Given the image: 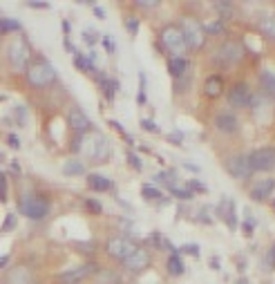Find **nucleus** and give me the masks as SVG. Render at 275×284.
<instances>
[{"instance_id": "nucleus-1", "label": "nucleus", "mask_w": 275, "mask_h": 284, "mask_svg": "<svg viewBox=\"0 0 275 284\" xmlns=\"http://www.w3.org/2000/svg\"><path fill=\"white\" fill-rule=\"evenodd\" d=\"M159 43H161L163 52L168 54V59H183L188 52L186 36H183L179 23H168L159 30Z\"/></svg>"}, {"instance_id": "nucleus-2", "label": "nucleus", "mask_w": 275, "mask_h": 284, "mask_svg": "<svg viewBox=\"0 0 275 284\" xmlns=\"http://www.w3.org/2000/svg\"><path fill=\"white\" fill-rule=\"evenodd\" d=\"M5 61L14 72H27L32 61V47L23 36H16L5 45Z\"/></svg>"}, {"instance_id": "nucleus-3", "label": "nucleus", "mask_w": 275, "mask_h": 284, "mask_svg": "<svg viewBox=\"0 0 275 284\" xmlns=\"http://www.w3.org/2000/svg\"><path fill=\"white\" fill-rule=\"evenodd\" d=\"M18 213L27 219L41 221L50 215V199L43 192H23L18 197Z\"/></svg>"}, {"instance_id": "nucleus-4", "label": "nucleus", "mask_w": 275, "mask_h": 284, "mask_svg": "<svg viewBox=\"0 0 275 284\" xmlns=\"http://www.w3.org/2000/svg\"><path fill=\"white\" fill-rule=\"evenodd\" d=\"M25 79L30 83V88H36V90L50 88L56 81V70L47 59H36L30 65V70L25 72Z\"/></svg>"}, {"instance_id": "nucleus-5", "label": "nucleus", "mask_w": 275, "mask_h": 284, "mask_svg": "<svg viewBox=\"0 0 275 284\" xmlns=\"http://www.w3.org/2000/svg\"><path fill=\"white\" fill-rule=\"evenodd\" d=\"M179 27H181L183 36H186L188 50H190V52L204 50L206 38H208V36H206V30H204V25L199 23V18H197V16H183L179 21Z\"/></svg>"}, {"instance_id": "nucleus-6", "label": "nucleus", "mask_w": 275, "mask_h": 284, "mask_svg": "<svg viewBox=\"0 0 275 284\" xmlns=\"http://www.w3.org/2000/svg\"><path fill=\"white\" fill-rule=\"evenodd\" d=\"M83 155L92 163H105L110 157V139H105L101 132H92L90 137H83Z\"/></svg>"}, {"instance_id": "nucleus-7", "label": "nucleus", "mask_w": 275, "mask_h": 284, "mask_svg": "<svg viewBox=\"0 0 275 284\" xmlns=\"http://www.w3.org/2000/svg\"><path fill=\"white\" fill-rule=\"evenodd\" d=\"M244 52H246L244 45L237 41V38H226V41L215 50L213 61H215V65H219V67H233L244 59Z\"/></svg>"}, {"instance_id": "nucleus-8", "label": "nucleus", "mask_w": 275, "mask_h": 284, "mask_svg": "<svg viewBox=\"0 0 275 284\" xmlns=\"http://www.w3.org/2000/svg\"><path fill=\"white\" fill-rule=\"evenodd\" d=\"M226 101H228V105L235 110H248V108H253L255 96H253V90H250L248 83L237 81V83H233L226 90Z\"/></svg>"}, {"instance_id": "nucleus-9", "label": "nucleus", "mask_w": 275, "mask_h": 284, "mask_svg": "<svg viewBox=\"0 0 275 284\" xmlns=\"http://www.w3.org/2000/svg\"><path fill=\"white\" fill-rule=\"evenodd\" d=\"M248 163L253 172H275V146H262L250 150Z\"/></svg>"}, {"instance_id": "nucleus-10", "label": "nucleus", "mask_w": 275, "mask_h": 284, "mask_svg": "<svg viewBox=\"0 0 275 284\" xmlns=\"http://www.w3.org/2000/svg\"><path fill=\"white\" fill-rule=\"evenodd\" d=\"M137 248H139L137 244L130 237H125V235H114V237H110L108 242H105V253H108L110 257L119 259V262H125Z\"/></svg>"}, {"instance_id": "nucleus-11", "label": "nucleus", "mask_w": 275, "mask_h": 284, "mask_svg": "<svg viewBox=\"0 0 275 284\" xmlns=\"http://www.w3.org/2000/svg\"><path fill=\"white\" fill-rule=\"evenodd\" d=\"M224 168L230 177H235V179H248V177L253 175L250 163H248V155H239V152H235V155H230L226 159Z\"/></svg>"}, {"instance_id": "nucleus-12", "label": "nucleus", "mask_w": 275, "mask_h": 284, "mask_svg": "<svg viewBox=\"0 0 275 284\" xmlns=\"http://www.w3.org/2000/svg\"><path fill=\"white\" fill-rule=\"evenodd\" d=\"M67 126L76 134V137H85L88 132H92V121L90 117L79 108V105H72L70 112H67Z\"/></svg>"}, {"instance_id": "nucleus-13", "label": "nucleus", "mask_w": 275, "mask_h": 284, "mask_svg": "<svg viewBox=\"0 0 275 284\" xmlns=\"http://www.w3.org/2000/svg\"><path fill=\"white\" fill-rule=\"evenodd\" d=\"M99 271H101V266L96 262H85V264H81V266H74V268H70V271L61 273L59 280L63 284H79L81 280H85V277L96 275Z\"/></svg>"}, {"instance_id": "nucleus-14", "label": "nucleus", "mask_w": 275, "mask_h": 284, "mask_svg": "<svg viewBox=\"0 0 275 284\" xmlns=\"http://www.w3.org/2000/svg\"><path fill=\"white\" fill-rule=\"evenodd\" d=\"M121 264H123L125 271H130V273H141V271H146V268L152 264V253L148 251V248H141V246H139L137 251H134V253L130 255L125 262H121Z\"/></svg>"}, {"instance_id": "nucleus-15", "label": "nucleus", "mask_w": 275, "mask_h": 284, "mask_svg": "<svg viewBox=\"0 0 275 284\" xmlns=\"http://www.w3.org/2000/svg\"><path fill=\"white\" fill-rule=\"evenodd\" d=\"M248 195H250V199L257 201V204L271 201L273 195H275V179H262V181H257V184H253L248 190Z\"/></svg>"}, {"instance_id": "nucleus-16", "label": "nucleus", "mask_w": 275, "mask_h": 284, "mask_svg": "<svg viewBox=\"0 0 275 284\" xmlns=\"http://www.w3.org/2000/svg\"><path fill=\"white\" fill-rule=\"evenodd\" d=\"M215 215L228 226L230 230L237 228V217H235V201L228 199V197H221V201L217 204L215 208Z\"/></svg>"}, {"instance_id": "nucleus-17", "label": "nucleus", "mask_w": 275, "mask_h": 284, "mask_svg": "<svg viewBox=\"0 0 275 284\" xmlns=\"http://www.w3.org/2000/svg\"><path fill=\"white\" fill-rule=\"evenodd\" d=\"M201 92H204V96H206V99H210V101L219 99V96L226 92L224 76H221V74H210V76H206L204 85H201Z\"/></svg>"}, {"instance_id": "nucleus-18", "label": "nucleus", "mask_w": 275, "mask_h": 284, "mask_svg": "<svg viewBox=\"0 0 275 284\" xmlns=\"http://www.w3.org/2000/svg\"><path fill=\"white\" fill-rule=\"evenodd\" d=\"M215 128L219 130V132L224 134H235L239 130V119L235 112H230V110H226V112H219L215 114Z\"/></svg>"}, {"instance_id": "nucleus-19", "label": "nucleus", "mask_w": 275, "mask_h": 284, "mask_svg": "<svg viewBox=\"0 0 275 284\" xmlns=\"http://www.w3.org/2000/svg\"><path fill=\"white\" fill-rule=\"evenodd\" d=\"M5 284H34V275L27 266H16L12 271H7Z\"/></svg>"}, {"instance_id": "nucleus-20", "label": "nucleus", "mask_w": 275, "mask_h": 284, "mask_svg": "<svg viewBox=\"0 0 275 284\" xmlns=\"http://www.w3.org/2000/svg\"><path fill=\"white\" fill-rule=\"evenodd\" d=\"M85 184H88V188L94 190V192H108V190H112V181H110L105 175H101V172H90V175L85 177Z\"/></svg>"}, {"instance_id": "nucleus-21", "label": "nucleus", "mask_w": 275, "mask_h": 284, "mask_svg": "<svg viewBox=\"0 0 275 284\" xmlns=\"http://www.w3.org/2000/svg\"><path fill=\"white\" fill-rule=\"evenodd\" d=\"M188 67H190V63H188L186 56H183V59H168V72H170V76L177 81L188 74Z\"/></svg>"}, {"instance_id": "nucleus-22", "label": "nucleus", "mask_w": 275, "mask_h": 284, "mask_svg": "<svg viewBox=\"0 0 275 284\" xmlns=\"http://www.w3.org/2000/svg\"><path fill=\"white\" fill-rule=\"evenodd\" d=\"M257 30L262 36H266L268 41H275V14H264V16H259Z\"/></svg>"}, {"instance_id": "nucleus-23", "label": "nucleus", "mask_w": 275, "mask_h": 284, "mask_svg": "<svg viewBox=\"0 0 275 284\" xmlns=\"http://www.w3.org/2000/svg\"><path fill=\"white\" fill-rule=\"evenodd\" d=\"M259 88H262V92L266 96L275 99V74L273 72H268V70L259 72Z\"/></svg>"}, {"instance_id": "nucleus-24", "label": "nucleus", "mask_w": 275, "mask_h": 284, "mask_svg": "<svg viewBox=\"0 0 275 284\" xmlns=\"http://www.w3.org/2000/svg\"><path fill=\"white\" fill-rule=\"evenodd\" d=\"M166 266H168V273H170V275H175V277H179V275L186 273V264H183V259H181L179 253H170Z\"/></svg>"}, {"instance_id": "nucleus-25", "label": "nucleus", "mask_w": 275, "mask_h": 284, "mask_svg": "<svg viewBox=\"0 0 275 284\" xmlns=\"http://www.w3.org/2000/svg\"><path fill=\"white\" fill-rule=\"evenodd\" d=\"M85 172V163L79 161V159H67L63 163V175L65 177H76V175H83Z\"/></svg>"}, {"instance_id": "nucleus-26", "label": "nucleus", "mask_w": 275, "mask_h": 284, "mask_svg": "<svg viewBox=\"0 0 275 284\" xmlns=\"http://www.w3.org/2000/svg\"><path fill=\"white\" fill-rule=\"evenodd\" d=\"M154 181H157V184H161V186H166L168 190L177 188V177H175V172H172V170L157 172V175H154Z\"/></svg>"}, {"instance_id": "nucleus-27", "label": "nucleus", "mask_w": 275, "mask_h": 284, "mask_svg": "<svg viewBox=\"0 0 275 284\" xmlns=\"http://www.w3.org/2000/svg\"><path fill=\"white\" fill-rule=\"evenodd\" d=\"M141 195H143V199H148V201H159V204H168V199H163L161 190L154 188V186H150V184H143V186H141Z\"/></svg>"}, {"instance_id": "nucleus-28", "label": "nucleus", "mask_w": 275, "mask_h": 284, "mask_svg": "<svg viewBox=\"0 0 275 284\" xmlns=\"http://www.w3.org/2000/svg\"><path fill=\"white\" fill-rule=\"evenodd\" d=\"M21 30H23V25L18 21H12L9 16L0 18V34H3V36H9L12 32H21Z\"/></svg>"}, {"instance_id": "nucleus-29", "label": "nucleus", "mask_w": 275, "mask_h": 284, "mask_svg": "<svg viewBox=\"0 0 275 284\" xmlns=\"http://www.w3.org/2000/svg\"><path fill=\"white\" fill-rule=\"evenodd\" d=\"M204 30H206V36H224L226 34V25H224V21H210V23H206L204 25Z\"/></svg>"}, {"instance_id": "nucleus-30", "label": "nucleus", "mask_w": 275, "mask_h": 284, "mask_svg": "<svg viewBox=\"0 0 275 284\" xmlns=\"http://www.w3.org/2000/svg\"><path fill=\"white\" fill-rule=\"evenodd\" d=\"M213 7H215V12H219V21H226V18H230L235 14L233 3H215Z\"/></svg>"}, {"instance_id": "nucleus-31", "label": "nucleus", "mask_w": 275, "mask_h": 284, "mask_svg": "<svg viewBox=\"0 0 275 284\" xmlns=\"http://www.w3.org/2000/svg\"><path fill=\"white\" fill-rule=\"evenodd\" d=\"M96 284H117V273L101 268V271L96 273Z\"/></svg>"}, {"instance_id": "nucleus-32", "label": "nucleus", "mask_w": 275, "mask_h": 284, "mask_svg": "<svg viewBox=\"0 0 275 284\" xmlns=\"http://www.w3.org/2000/svg\"><path fill=\"white\" fill-rule=\"evenodd\" d=\"M74 65H76V70H79V72H85V74H88L92 61L88 59V56L81 54V52H76V54H74Z\"/></svg>"}, {"instance_id": "nucleus-33", "label": "nucleus", "mask_w": 275, "mask_h": 284, "mask_svg": "<svg viewBox=\"0 0 275 284\" xmlns=\"http://www.w3.org/2000/svg\"><path fill=\"white\" fill-rule=\"evenodd\" d=\"M81 38H83V43L85 45H96V43L101 41V36H99V32H94V30H85L83 34H81Z\"/></svg>"}, {"instance_id": "nucleus-34", "label": "nucleus", "mask_w": 275, "mask_h": 284, "mask_svg": "<svg viewBox=\"0 0 275 284\" xmlns=\"http://www.w3.org/2000/svg\"><path fill=\"white\" fill-rule=\"evenodd\" d=\"M125 159H128V163H130V168H132V170H137V172H141V170H143V161H141V159H139L137 155H134L132 150H130L128 155H125Z\"/></svg>"}, {"instance_id": "nucleus-35", "label": "nucleus", "mask_w": 275, "mask_h": 284, "mask_svg": "<svg viewBox=\"0 0 275 284\" xmlns=\"http://www.w3.org/2000/svg\"><path fill=\"white\" fill-rule=\"evenodd\" d=\"M199 244H183L179 246V255H192V257H199Z\"/></svg>"}, {"instance_id": "nucleus-36", "label": "nucleus", "mask_w": 275, "mask_h": 284, "mask_svg": "<svg viewBox=\"0 0 275 284\" xmlns=\"http://www.w3.org/2000/svg\"><path fill=\"white\" fill-rule=\"evenodd\" d=\"M170 192L177 197V199H181V201H188L192 195H195V192H192L190 188H179V186H177V188H172Z\"/></svg>"}, {"instance_id": "nucleus-37", "label": "nucleus", "mask_w": 275, "mask_h": 284, "mask_svg": "<svg viewBox=\"0 0 275 284\" xmlns=\"http://www.w3.org/2000/svg\"><path fill=\"white\" fill-rule=\"evenodd\" d=\"M85 208H88L92 215L103 213V206H101V201H96V199H85Z\"/></svg>"}, {"instance_id": "nucleus-38", "label": "nucleus", "mask_w": 275, "mask_h": 284, "mask_svg": "<svg viewBox=\"0 0 275 284\" xmlns=\"http://www.w3.org/2000/svg\"><path fill=\"white\" fill-rule=\"evenodd\" d=\"M123 27L134 36V34L139 32V21L137 18H123Z\"/></svg>"}, {"instance_id": "nucleus-39", "label": "nucleus", "mask_w": 275, "mask_h": 284, "mask_svg": "<svg viewBox=\"0 0 275 284\" xmlns=\"http://www.w3.org/2000/svg\"><path fill=\"white\" fill-rule=\"evenodd\" d=\"M139 126H141V130H146V132H152V134L159 132V128L154 126L152 119H141V121H139Z\"/></svg>"}, {"instance_id": "nucleus-40", "label": "nucleus", "mask_w": 275, "mask_h": 284, "mask_svg": "<svg viewBox=\"0 0 275 284\" xmlns=\"http://www.w3.org/2000/svg\"><path fill=\"white\" fill-rule=\"evenodd\" d=\"M72 246H76L79 251H83V253H94L96 244L94 242H72Z\"/></svg>"}, {"instance_id": "nucleus-41", "label": "nucleus", "mask_w": 275, "mask_h": 284, "mask_svg": "<svg viewBox=\"0 0 275 284\" xmlns=\"http://www.w3.org/2000/svg\"><path fill=\"white\" fill-rule=\"evenodd\" d=\"M14 117H16V123H18V126H25V121H27V110L21 105V108L14 110Z\"/></svg>"}, {"instance_id": "nucleus-42", "label": "nucleus", "mask_w": 275, "mask_h": 284, "mask_svg": "<svg viewBox=\"0 0 275 284\" xmlns=\"http://www.w3.org/2000/svg\"><path fill=\"white\" fill-rule=\"evenodd\" d=\"M101 43H103V47L108 50V54H114V52H117V45H114L112 36H101Z\"/></svg>"}, {"instance_id": "nucleus-43", "label": "nucleus", "mask_w": 275, "mask_h": 284, "mask_svg": "<svg viewBox=\"0 0 275 284\" xmlns=\"http://www.w3.org/2000/svg\"><path fill=\"white\" fill-rule=\"evenodd\" d=\"M7 146L14 148V150H21V137H18V134H9V137H7Z\"/></svg>"}, {"instance_id": "nucleus-44", "label": "nucleus", "mask_w": 275, "mask_h": 284, "mask_svg": "<svg viewBox=\"0 0 275 284\" xmlns=\"http://www.w3.org/2000/svg\"><path fill=\"white\" fill-rule=\"evenodd\" d=\"M168 141H170L172 146H181V141H183V132H177V130H175V132H170V134H168Z\"/></svg>"}, {"instance_id": "nucleus-45", "label": "nucleus", "mask_w": 275, "mask_h": 284, "mask_svg": "<svg viewBox=\"0 0 275 284\" xmlns=\"http://www.w3.org/2000/svg\"><path fill=\"white\" fill-rule=\"evenodd\" d=\"M253 228H255V221L248 217V219H246L244 224H242V230H244V235H246V237H250V235H253Z\"/></svg>"}, {"instance_id": "nucleus-46", "label": "nucleus", "mask_w": 275, "mask_h": 284, "mask_svg": "<svg viewBox=\"0 0 275 284\" xmlns=\"http://www.w3.org/2000/svg\"><path fill=\"white\" fill-rule=\"evenodd\" d=\"M14 224H16V213H9L7 219H5V224H3V230H12Z\"/></svg>"}, {"instance_id": "nucleus-47", "label": "nucleus", "mask_w": 275, "mask_h": 284, "mask_svg": "<svg viewBox=\"0 0 275 284\" xmlns=\"http://www.w3.org/2000/svg\"><path fill=\"white\" fill-rule=\"evenodd\" d=\"M139 9H157L161 7V3H148V0H141V3H134Z\"/></svg>"}, {"instance_id": "nucleus-48", "label": "nucleus", "mask_w": 275, "mask_h": 284, "mask_svg": "<svg viewBox=\"0 0 275 284\" xmlns=\"http://www.w3.org/2000/svg\"><path fill=\"white\" fill-rule=\"evenodd\" d=\"M266 264H268V268H275V244L268 248V253H266Z\"/></svg>"}, {"instance_id": "nucleus-49", "label": "nucleus", "mask_w": 275, "mask_h": 284, "mask_svg": "<svg viewBox=\"0 0 275 284\" xmlns=\"http://www.w3.org/2000/svg\"><path fill=\"white\" fill-rule=\"evenodd\" d=\"M7 172H5L3 177H0V179H3V201H7V192H9V179H7Z\"/></svg>"}, {"instance_id": "nucleus-50", "label": "nucleus", "mask_w": 275, "mask_h": 284, "mask_svg": "<svg viewBox=\"0 0 275 284\" xmlns=\"http://www.w3.org/2000/svg\"><path fill=\"white\" fill-rule=\"evenodd\" d=\"M188 188H190L192 192H195V190H199V192H204V190H206V186H204V184H201V181H197V179H195V181H190V184H188Z\"/></svg>"}, {"instance_id": "nucleus-51", "label": "nucleus", "mask_w": 275, "mask_h": 284, "mask_svg": "<svg viewBox=\"0 0 275 284\" xmlns=\"http://www.w3.org/2000/svg\"><path fill=\"white\" fill-rule=\"evenodd\" d=\"M92 7H94V14H96V18H99V21H103V18H105V12H103V9H101L99 5H94V3H92Z\"/></svg>"}, {"instance_id": "nucleus-52", "label": "nucleus", "mask_w": 275, "mask_h": 284, "mask_svg": "<svg viewBox=\"0 0 275 284\" xmlns=\"http://www.w3.org/2000/svg\"><path fill=\"white\" fill-rule=\"evenodd\" d=\"M108 123H110V126H112L114 130H117V132H119V134H121V137H123V134H125V130H123L121 126H119V121H114V119H110V121H108Z\"/></svg>"}, {"instance_id": "nucleus-53", "label": "nucleus", "mask_w": 275, "mask_h": 284, "mask_svg": "<svg viewBox=\"0 0 275 284\" xmlns=\"http://www.w3.org/2000/svg\"><path fill=\"white\" fill-rule=\"evenodd\" d=\"M146 101H148L146 92H143V90H139V94H137V103H139V105H146Z\"/></svg>"}, {"instance_id": "nucleus-54", "label": "nucleus", "mask_w": 275, "mask_h": 284, "mask_svg": "<svg viewBox=\"0 0 275 284\" xmlns=\"http://www.w3.org/2000/svg\"><path fill=\"white\" fill-rule=\"evenodd\" d=\"M32 9H50V3H30Z\"/></svg>"}, {"instance_id": "nucleus-55", "label": "nucleus", "mask_w": 275, "mask_h": 284, "mask_svg": "<svg viewBox=\"0 0 275 284\" xmlns=\"http://www.w3.org/2000/svg\"><path fill=\"white\" fill-rule=\"evenodd\" d=\"M9 168H12V172H14V175H21V166H18L16 161H12V166H9Z\"/></svg>"}, {"instance_id": "nucleus-56", "label": "nucleus", "mask_w": 275, "mask_h": 284, "mask_svg": "<svg viewBox=\"0 0 275 284\" xmlns=\"http://www.w3.org/2000/svg\"><path fill=\"white\" fill-rule=\"evenodd\" d=\"M7 262H9V255H3L0 257V268H7Z\"/></svg>"}, {"instance_id": "nucleus-57", "label": "nucleus", "mask_w": 275, "mask_h": 284, "mask_svg": "<svg viewBox=\"0 0 275 284\" xmlns=\"http://www.w3.org/2000/svg\"><path fill=\"white\" fill-rule=\"evenodd\" d=\"M63 32H65V38H70V23L63 21Z\"/></svg>"}, {"instance_id": "nucleus-58", "label": "nucleus", "mask_w": 275, "mask_h": 284, "mask_svg": "<svg viewBox=\"0 0 275 284\" xmlns=\"http://www.w3.org/2000/svg\"><path fill=\"white\" fill-rule=\"evenodd\" d=\"M183 168H188L190 172H199V166H192V163H183Z\"/></svg>"}, {"instance_id": "nucleus-59", "label": "nucleus", "mask_w": 275, "mask_h": 284, "mask_svg": "<svg viewBox=\"0 0 275 284\" xmlns=\"http://www.w3.org/2000/svg\"><path fill=\"white\" fill-rule=\"evenodd\" d=\"M210 268H219V259H217L215 255H213V257H210Z\"/></svg>"}, {"instance_id": "nucleus-60", "label": "nucleus", "mask_w": 275, "mask_h": 284, "mask_svg": "<svg viewBox=\"0 0 275 284\" xmlns=\"http://www.w3.org/2000/svg\"><path fill=\"white\" fill-rule=\"evenodd\" d=\"M235 284H250L248 280H246V277H239V280L237 282H235Z\"/></svg>"}, {"instance_id": "nucleus-61", "label": "nucleus", "mask_w": 275, "mask_h": 284, "mask_svg": "<svg viewBox=\"0 0 275 284\" xmlns=\"http://www.w3.org/2000/svg\"><path fill=\"white\" fill-rule=\"evenodd\" d=\"M271 206H273V210H275V195H273V199H271Z\"/></svg>"}]
</instances>
